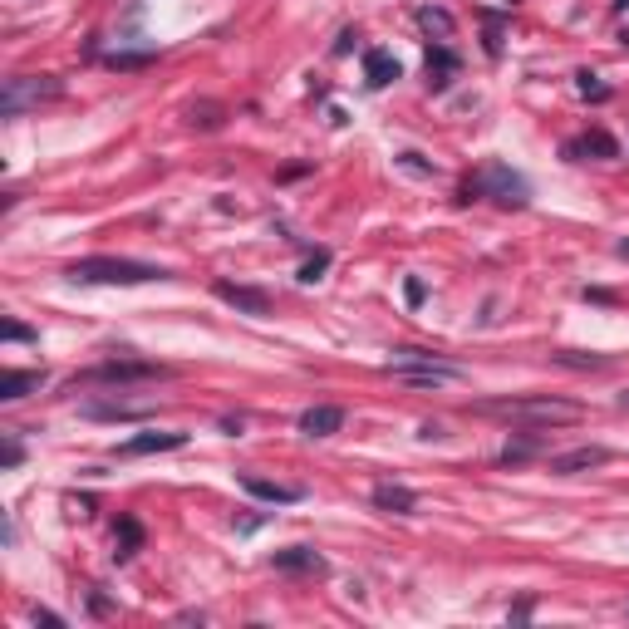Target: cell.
Returning a JSON list of instances; mask_svg holds the SVG:
<instances>
[{
  "instance_id": "6da1fadb",
  "label": "cell",
  "mask_w": 629,
  "mask_h": 629,
  "mask_svg": "<svg viewBox=\"0 0 629 629\" xmlns=\"http://www.w3.org/2000/svg\"><path fill=\"white\" fill-rule=\"evenodd\" d=\"M477 413H487V418H507V423H526V428H566V423H580V403L551 399V394L487 399V403H477Z\"/></svg>"
},
{
  "instance_id": "7a4b0ae2",
  "label": "cell",
  "mask_w": 629,
  "mask_h": 629,
  "mask_svg": "<svg viewBox=\"0 0 629 629\" xmlns=\"http://www.w3.org/2000/svg\"><path fill=\"white\" fill-rule=\"evenodd\" d=\"M69 281H84V286H148V281H168L163 266H148V261H128V256H84L69 266Z\"/></svg>"
},
{
  "instance_id": "3957f363",
  "label": "cell",
  "mask_w": 629,
  "mask_h": 629,
  "mask_svg": "<svg viewBox=\"0 0 629 629\" xmlns=\"http://www.w3.org/2000/svg\"><path fill=\"white\" fill-rule=\"evenodd\" d=\"M389 374H394L399 384H408V389H438V384H458L462 379L458 364H448V359H438V354H428V349H394Z\"/></svg>"
},
{
  "instance_id": "277c9868",
  "label": "cell",
  "mask_w": 629,
  "mask_h": 629,
  "mask_svg": "<svg viewBox=\"0 0 629 629\" xmlns=\"http://www.w3.org/2000/svg\"><path fill=\"white\" fill-rule=\"evenodd\" d=\"M59 94H64V84H59L55 74H15V79H5V89H0V114L20 118L25 109L55 104Z\"/></svg>"
},
{
  "instance_id": "5b68a950",
  "label": "cell",
  "mask_w": 629,
  "mask_h": 629,
  "mask_svg": "<svg viewBox=\"0 0 629 629\" xmlns=\"http://www.w3.org/2000/svg\"><path fill=\"white\" fill-rule=\"evenodd\" d=\"M467 192H477V197H492V202H502V207H526V177L512 172L507 163H482L477 177L467 182Z\"/></svg>"
},
{
  "instance_id": "8992f818",
  "label": "cell",
  "mask_w": 629,
  "mask_h": 629,
  "mask_svg": "<svg viewBox=\"0 0 629 629\" xmlns=\"http://www.w3.org/2000/svg\"><path fill=\"white\" fill-rule=\"evenodd\" d=\"M143 379H168V364H148V359H109L94 364L89 374H79L74 384H143Z\"/></svg>"
},
{
  "instance_id": "52a82bcc",
  "label": "cell",
  "mask_w": 629,
  "mask_h": 629,
  "mask_svg": "<svg viewBox=\"0 0 629 629\" xmlns=\"http://www.w3.org/2000/svg\"><path fill=\"white\" fill-rule=\"evenodd\" d=\"M340 428H344L340 403H315V408L300 413V433H305V438H330V433H340Z\"/></svg>"
},
{
  "instance_id": "ba28073f",
  "label": "cell",
  "mask_w": 629,
  "mask_h": 629,
  "mask_svg": "<svg viewBox=\"0 0 629 629\" xmlns=\"http://www.w3.org/2000/svg\"><path fill=\"white\" fill-rule=\"evenodd\" d=\"M182 443H187V433H138V438L118 443V458H148V453H172V448H182Z\"/></svg>"
},
{
  "instance_id": "9c48e42d",
  "label": "cell",
  "mask_w": 629,
  "mask_h": 629,
  "mask_svg": "<svg viewBox=\"0 0 629 629\" xmlns=\"http://www.w3.org/2000/svg\"><path fill=\"white\" fill-rule=\"evenodd\" d=\"M217 300H227L236 310H246V315H266L271 310V295L256 286H231V281H217Z\"/></svg>"
},
{
  "instance_id": "30bf717a",
  "label": "cell",
  "mask_w": 629,
  "mask_h": 629,
  "mask_svg": "<svg viewBox=\"0 0 629 629\" xmlns=\"http://www.w3.org/2000/svg\"><path fill=\"white\" fill-rule=\"evenodd\" d=\"M600 462H610V448H575V453H556L551 458V472H561V477H571V472H585V467H600Z\"/></svg>"
},
{
  "instance_id": "8fae6325",
  "label": "cell",
  "mask_w": 629,
  "mask_h": 629,
  "mask_svg": "<svg viewBox=\"0 0 629 629\" xmlns=\"http://www.w3.org/2000/svg\"><path fill=\"white\" fill-rule=\"evenodd\" d=\"M374 507H379V512L408 516L418 507V492H413V487H399V482H379V487H374Z\"/></svg>"
},
{
  "instance_id": "7c38bea8",
  "label": "cell",
  "mask_w": 629,
  "mask_h": 629,
  "mask_svg": "<svg viewBox=\"0 0 629 629\" xmlns=\"http://www.w3.org/2000/svg\"><path fill=\"white\" fill-rule=\"evenodd\" d=\"M585 153H595V158H615L620 143H615L610 133H600V128H595V133H580V138L566 143V158H585Z\"/></svg>"
},
{
  "instance_id": "4fadbf2b",
  "label": "cell",
  "mask_w": 629,
  "mask_h": 629,
  "mask_svg": "<svg viewBox=\"0 0 629 629\" xmlns=\"http://www.w3.org/2000/svg\"><path fill=\"white\" fill-rule=\"evenodd\" d=\"M364 79H369V89L394 84V79H399V59L389 55V50H369V55H364Z\"/></svg>"
},
{
  "instance_id": "5bb4252c",
  "label": "cell",
  "mask_w": 629,
  "mask_h": 629,
  "mask_svg": "<svg viewBox=\"0 0 629 629\" xmlns=\"http://www.w3.org/2000/svg\"><path fill=\"white\" fill-rule=\"evenodd\" d=\"M40 384H45V374H40V369H10V374H5V384H0V399L15 403V399H25V394H35Z\"/></svg>"
},
{
  "instance_id": "9a60e30c",
  "label": "cell",
  "mask_w": 629,
  "mask_h": 629,
  "mask_svg": "<svg viewBox=\"0 0 629 629\" xmlns=\"http://www.w3.org/2000/svg\"><path fill=\"white\" fill-rule=\"evenodd\" d=\"M241 487H246L251 497H261V502H276V507H286V502H300V497H305L300 487H281V482H266V477H246Z\"/></svg>"
},
{
  "instance_id": "2e32d148",
  "label": "cell",
  "mask_w": 629,
  "mask_h": 629,
  "mask_svg": "<svg viewBox=\"0 0 629 629\" xmlns=\"http://www.w3.org/2000/svg\"><path fill=\"white\" fill-rule=\"evenodd\" d=\"M271 566H276V571H325V561H320L315 551H305V546L276 551V556H271Z\"/></svg>"
},
{
  "instance_id": "e0dca14e",
  "label": "cell",
  "mask_w": 629,
  "mask_h": 629,
  "mask_svg": "<svg viewBox=\"0 0 629 629\" xmlns=\"http://www.w3.org/2000/svg\"><path fill=\"white\" fill-rule=\"evenodd\" d=\"M118 561H128V556H133V551H138V546H143V526H138V521H133V516H123V521H118Z\"/></svg>"
},
{
  "instance_id": "ac0fdd59",
  "label": "cell",
  "mask_w": 629,
  "mask_h": 629,
  "mask_svg": "<svg viewBox=\"0 0 629 629\" xmlns=\"http://www.w3.org/2000/svg\"><path fill=\"white\" fill-rule=\"evenodd\" d=\"M453 64H458V59H453V50H448V45H438V50H428V74H438V79H433L438 89L448 84V74H453Z\"/></svg>"
},
{
  "instance_id": "d6986e66",
  "label": "cell",
  "mask_w": 629,
  "mask_h": 629,
  "mask_svg": "<svg viewBox=\"0 0 629 629\" xmlns=\"http://www.w3.org/2000/svg\"><path fill=\"white\" fill-rule=\"evenodd\" d=\"M418 20H423V30H438V35H448V30H453V20H448L443 10H418Z\"/></svg>"
},
{
  "instance_id": "ffe728a7",
  "label": "cell",
  "mask_w": 629,
  "mask_h": 629,
  "mask_svg": "<svg viewBox=\"0 0 629 629\" xmlns=\"http://www.w3.org/2000/svg\"><path fill=\"white\" fill-rule=\"evenodd\" d=\"M330 266V251H315L305 266H300V281H320V271Z\"/></svg>"
},
{
  "instance_id": "44dd1931",
  "label": "cell",
  "mask_w": 629,
  "mask_h": 629,
  "mask_svg": "<svg viewBox=\"0 0 629 629\" xmlns=\"http://www.w3.org/2000/svg\"><path fill=\"white\" fill-rule=\"evenodd\" d=\"M153 50H143V55H109V64H114V69H143V64H153Z\"/></svg>"
},
{
  "instance_id": "7402d4cb",
  "label": "cell",
  "mask_w": 629,
  "mask_h": 629,
  "mask_svg": "<svg viewBox=\"0 0 629 629\" xmlns=\"http://www.w3.org/2000/svg\"><path fill=\"white\" fill-rule=\"evenodd\" d=\"M561 364H571V369H605V359H585V354H561Z\"/></svg>"
},
{
  "instance_id": "603a6c76",
  "label": "cell",
  "mask_w": 629,
  "mask_h": 629,
  "mask_svg": "<svg viewBox=\"0 0 629 629\" xmlns=\"http://www.w3.org/2000/svg\"><path fill=\"white\" fill-rule=\"evenodd\" d=\"M0 335H5V340H35V330H25V325H15V320H5Z\"/></svg>"
},
{
  "instance_id": "cb8c5ba5",
  "label": "cell",
  "mask_w": 629,
  "mask_h": 629,
  "mask_svg": "<svg viewBox=\"0 0 629 629\" xmlns=\"http://www.w3.org/2000/svg\"><path fill=\"white\" fill-rule=\"evenodd\" d=\"M20 458H25V453H20V443H15V438H5V467H20Z\"/></svg>"
},
{
  "instance_id": "d4e9b609",
  "label": "cell",
  "mask_w": 629,
  "mask_h": 629,
  "mask_svg": "<svg viewBox=\"0 0 629 629\" xmlns=\"http://www.w3.org/2000/svg\"><path fill=\"white\" fill-rule=\"evenodd\" d=\"M620 408H629V394H620Z\"/></svg>"
}]
</instances>
